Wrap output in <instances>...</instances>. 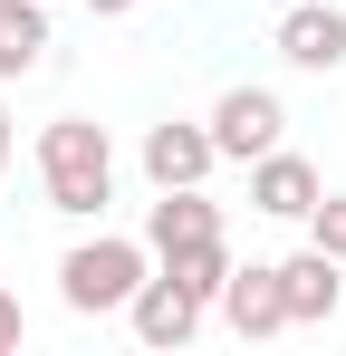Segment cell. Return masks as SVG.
<instances>
[{
  "instance_id": "6da1fadb",
  "label": "cell",
  "mask_w": 346,
  "mask_h": 356,
  "mask_svg": "<svg viewBox=\"0 0 346 356\" xmlns=\"http://www.w3.org/2000/svg\"><path fill=\"white\" fill-rule=\"evenodd\" d=\"M39 183H49V212L97 222V212L115 202V145H106V125H87V116L39 125Z\"/></svg>"
},
{
  "instance_id": "7a4b0ae2",
  "label": "cell",
  "mask_w": 346,
  "mask_h": 356,
  "mask_svg": "<svg viewBox=\"0 0 346 356\" xmlns=\"http://www.w3.org/2000/svg\"><path fill=\"white\" fill-rule=\"evenodd\" d=\"M135 289H145V241L97 232V241H77V250L58 260V298H67L77 318H106V308H125Z\"/></svg>"
},
{
  "instance_id": "3957f363",
  "label": "cell",
  "mask_w": 346,
  "mask_h": 356,
  "mask_svg": "<svg viewBox=\"0 0 346 356\" xmlns=\"http://www.w3.org/2000/svg\"><path fill=\"white\" fill-rule=\"evenodd\" d=\"M279 135H288L279 87H222V106H212V145H222V164H260Z\"/></svg>"
},
{
  "instance_id": "277c9868",
  "label": "cell",
  "mask_w": 346,
  "mask_h": 356,
  "mask_svg": "<svg viewBox=\"0 0 346 356\" xmlns=\"http://www.w3.org/2000/svg\"><path fill=\"white\" fill-rule=\"evenodd\" d=\"M202 308H212V298H192L173 270H145V289L125 298V318H135L145 347H192V337H202Z\"/></svg>"
},
{
  "instance_id": "5b68a950",
  "label": "cell",
  "mask_w": 346,
  "mask_h": 356,
  "mask_svg": "<svg viewBox=\"0 0 346 356\" xmlns=\"http://www.w3.org/2000/svg\"><path fill=\"white\" fill-rule=\"evenodd\" d=\"M212 308H222V327H231V337H279V327H288L279 260H250V270L231 260V280H222V298H212Z\"/></svg>"
},
{
  "instance_id": "8992f818",
  "label": "cell",
  "mask_w": 346,
  "mask_h": 356,
  "mask_svg": "<svg viewBox=\"0 0 346 356\" xmlns=\"http://www.w3.org/2000/svg\"><path fill=\"white\" fill-rule=\"evenodd\" d=\"M279 298H288V327H327V318L346 308V260H327L318 241L288 250L279 260Z\"/></svg>"
},
{
  "instance_id": "52a82bcc",
  "label": "cell",
  "mask_w": 346,
  "mask_h": 356,
  "mask_svg": "<svg viewBox=\"0 0 346 356\" xmlns=\"http://www.w3.org/2000/svg\"><path fill=\"white\" fill-rule=\"evenodd\" d=\"M318 193H327L318 164H308V154H288V145H270V154L250 164V212H270V222H308V212H318Z\"/></svg>"
},
{
  "instance_id": "ba28073f",
  "label": "cell",
  "mask_w": 346,
  "mask_h": 356,
  "mask_svg": "<svg viewBox=\"0 0 346 356\" xmlns=\"http://www.w3.org/2000/svg\"><path fill=\"white\" fill-rule=\"evenodd\" d=\"M279 58L308 67V77H337L346 67V10L337 0H298V10L279 19Z\"/></svg>"
},
{
  "instance_id": "9c48e42d",
  "label": "cell",
  "mask_w": 346,
  "mask_h": 356,
  "mask_svg": "<svg viewBox=\"0 0 346 356\" xmlns=\"http://www.w3.org/2000/svg\"><path fill=\"white\" fill-rule=\"evenodd\" d=\"M192 241H222V202H212L202 183H173V193H154V212H145V250L164 260V250H192Z\"/></svg>"
},
{
  "instance_id": "30bf717a",
  "label": "cell",
  "mask_w": 346,
  "mask_h": 356,
  "mask_svg": "<svg viewBox=\"0 0 346 356\" xmlns=\"http://www.w3.org/2000/svg\"><path fill=\"white\" fill-rule=\"evenodd\" d=\"M212 164H222V145H212V125H183V116L145 125V174H154V193H173V183H202Z\"/></svg>"
},
{
  "instance_id": "8fae6325",
  "label": "cell",
  "mask_w": 346,
  "mask_h": 356,
  "mask_svg": "<svg viewBox=\"0 0 346 356\" xmlns=\"http://www.w3.org/2000/svg\"><path fill=\"white\" fill-rule=\"evenodd\" d=\"M49 67V0H0V77Z\"/></svg>"
},
{
  "instance_id": "7c38bea8",
  "label": "cell",
  "mask_w": 346,
  "mask_h": 356,
  "mask_svg": "<svg viewBox=\"0 0 346 356\" xmlns=\"http://www.w3.org/2000/svg\"><path fill=\"white\" fill-rule=\"evenodd\" d=\"M164 270L183 280L192 298H222V280H231V241H192V250H164Z\"/></svg>"
},
{
  "instance_id": "4fadbf2b",
  "label": "cell",
  "mask_w": 346,
  "mask_h": 356,
  "mask_svg": "<svg viewBox=\"0 0 346 356\" xmlns=\"http://www.w3.org/2000/svg\"><path fill=\"white\" fill-rule=\"evenodd\" d=\"M308 241H318L327 260H346V193H318V212H308Z\"/></svg>"
},
{
  "instance_id": "5bb4252c",
  "label": "cell",
  "mask_w": 346,
  "mask_h": 356,
  "mask_svg": "<svg viewBox=\"0 0 346 356\" xmlns=\"http://www.w3.org/2000/svg\"><path fill=\"white\" fill-rule=\"evenodd\" d=\"M19 337H29V318H19V298L0 289V347H19Z\"/></svg>"
},
{
  "instance_id": "9a60e30c",
  "label": "cell",
  "mask_w": 346,
  "mask_h": 356,
  "mask_svg": "<svg viewBox=\"0 0 346 356\" xmlns=\"http://www.w3.org/2000/svg\"><path fill=\"white\" fill-rule=\"evenodd\" d=\"M87 10H97V19H125V10H135V0H87Z\"/></svg>"
},
{
  "instance_id": "2e32d148",
  "label": "cell",
  "mask_w": 346,
  "mask_h": 356,
  "mask_svg": "<svg viewBox=\"0 0 346 356\" xmlns=\"http://www.w3.org/2000/svg\"><path fill=\"white\" fill-rule=\"evenodd\" d=\"M0 174H10V106H0Z\"/></svg>"
}]
</instances>
